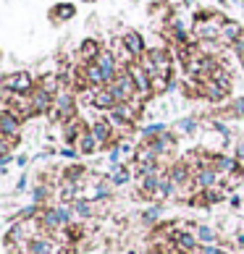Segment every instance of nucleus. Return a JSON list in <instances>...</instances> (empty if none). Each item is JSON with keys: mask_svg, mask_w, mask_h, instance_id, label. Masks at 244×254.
Returning a JSON list of instances; mask_svg holds the SVG:
<instances>
[{"mask_svg": "<svg viewBox=\"0 0 244 254\" xmlns=\"http://www.w3.org/2000/svg\"><path fill=\"white\" fill-rule=\"evenodd\" d=\"M79 110H77V92L74 89H63L61 95H55V105L50 110V121H55V124H66V121L77 118Z\"/></svg>", "mask_w": 244, "mask_h": 254, "instance_id": "f257e3e1", "label": "nucleus"}, {"mask_svg": "<svg viewBox=\"0 0 244 254\" xmlns=\"http://www.w3.org/2000/svg\"><path fill=\"white\" fill-rule=\"evenodd\" d=\"M3 110H11L21 121H29L37 116L29 95H16V92H5V89H3Z\"/></svg>", "mask_w": 244, "mask_h": 254, "instance_id": "f03ea898", "label": "nucleus"}, {"mask_svg": "<svg viewBox=\"0 0 244 254\" xmlns=\"http://www.w3.org/2000/svg\"><path fill=\"white\" fill-rule=\"evenodd\" d=\"M37 87V81L32 79L29 71H11L3 76V89L5 92H16V95H32Z\"/></svg>", "mask_w": 244, "mask_h": 254, "instance_id": "7ed1b4c3", "label": "nucleus"}, {"mask_svg": "<svg viewBox=\"0 0 244 254\" xmlns=\"http://www.w3.org/2000/svg\"><path fill=\"white\" fill-rule=\"evenodd\" d=\"M92 134H95V139L100 142V149H108V147H113V144H118L121 142V136H118V131H116V126L110 124V118L105 116V118H97V121H92Z\"/></svg>", "mask_w": 244, "mask_h": 254, "instance_id": "20e7f679", "label": "nucleus"}, {"mask_svg": "<svg viewBox=\"0 0 244 254\" xmlns=\"http://www.w3.org/2000/svg\"><path fill=\"white\" fill-rule=\"evenodd\" d=\"M110 89H113V95H116L118 102H129V100H134L139 95L137 84H134V79H131V73H129V68H121L118 71V76H116L113 84H110Z\"/></svg>", "mask_w": 244, "mask_h": 254, "instance_id": "39448f33", "label": "nucleus"}, {"mask_svg": "<svg viewBox=\"0 0 244 254\" xmlns=\"http://www.w3.org/2000/svg\"><path fill=\"white\" fill-rule=\"evenodd\" d=\"M147 55L153 58L155 68H158V76H168L171 79V71H173V50L161 45V48H150Z\"/></svg>", "mask_w": 244, "mask_h": 254, "instance_id": "423d86ee", "label": "nucleus"}, {"mask_svg": "<svg viewBox=\"0 0 244 254\" xmlns=\"http://www.w3.org/2000/svg\"><path fill=\"white\" fill-rule=\"evenodd\" d=\"M29 254H63V244L50 233H42L29 241Z\"/></svg>", "mask_w": 244, "mask_h": 254, "instance_id": "0eeeda50", "label": "nucleus"}, {"mask_svg": "<svg viewBox=\"0 0 244 254\" xmlns=\"http://www.w3.org/2000/svg\"><path fill=\"white\" fill-rule=\"evenodd\" d=\"M118 105V100L113 95V89L110 87H102V89H95V97H92V108H95L100 116H108L110 110Z\"/></svg>", "mask_w": 244, "mask_h": 254, "instance_id": "6e6552de", "label": "nucleus"}, {"mask_svg": "<svg viewBox=\"0 0 244 254\" xmlns=\"http://www.w3.org/2000/svg\"><path fill=\"white\" fill-rule=\"evenodd\" d=\"M21 126H24V121L18 116H13L11 110H0V134L3 136L18 139L21 136Z\"/></svg>", "mask_w": 244, "mask_h": 254, "instance_id": "1a4fd4ad", "label": "nucleus"}, {"mask_svg": "<svg viewBox=\"0 0 244 254\" xmlns=\"http://www.w3.org/2000/svg\"><path fill=\"white\" fill-rule=\"evenodd\" d=\"M29 97H32V105H34L37 116H50V110L55 105V97L53 95H48L42 87H34V92H32Z\"/></svg>", "mask_w": 244, "mask_h": 254, "instance_id": "9d476101", "label": "nucleus"}, {"mask_svg": "<svg viewBox=\"0 0 244 254\" xmlns=\"http://www.w3.org/2000/svg\"><path fill=\"white\" fill-rule=\"evenodd\" d=\"M102 50H105V48H102L97 40H92V37H89V40H84V42L79 45L77 63H84V65H87V63H95V61L100 58V53H102Z\"/></svg>", "mask_w": 244, "mask_h": 254, "instance_id": "9b49d317", "label": "nucleus"}, {"mask_svg": "<svg viewBox=\"0 0 244 254\" xmlns=\"http://www.w3.org/2000/svg\"><path fill=\"white\" fill-rule=\"evenodd\" d=\"M171 244L176 249L186 252V254H197V252H200V244H197V236L192 231H176L171 236Z\"/></svg>", "mask_w": 244, "mask_h": 254, "instance_id": "f8f14e48", "label": "nucleus"}, {"mask_svg": "<svg viewBox=\"0 0 244 254\" xmlns=\"http://www.w3.org/2000/svg\"><path fill=\"white\" fill-rule=\"evenodd\" d=\"M121 40L126 42V48L131 50V55L139 61L142 55H147V45H145V37L139 34V32H134V29H126L124 34H121Z\"/></svg>", "mask_w": 244, "mask_h": 254, "instance_id": "ddd939ff", "label": "nucleus"}, {"mask_svg": "<svg viewBox=\"0 0 244 254\" xmlns=\"http://www.w3.org/2000/svg\"><path fill=\"white\" fill-rule=\"evenodd\" d=\"M194 186H197V191L215 189L218 186V171L215 168H200V171H194Z\"/></svg>", "mask_w": 244, "mask_h": 254, "instance_id": "4468645a", "label": "nucleus"}, {"mask_svg": "<svg viewBox=\"0 0 244 254\" xmlns=\"http://www.w3.org/2000/svg\"><path fill=\"white\" fill-rule=\"evenodd\" d=\"M87 131V126L81 124V118L77 116V118H71V121H66L63 124V142L66 144H77V139Z\"/></svg>", "mask_w": 244, "mask_h": 254, "instance_id": "2eb2a0df", "label": "nucleus"}, {"mask_svg": "<svg viewBox=\"0 0 244 254\" xmlns=\"http://www.w3.org/2000/svg\"><path fill=\"white\" fill-rule=\"evenodd\" d=\"M226 97H229V92L223 89L218 81H213V79H202V100L221 102V100H226Z\"/></svg>", "mask_w": 244, "mask_h": 254, "instance_id": "dca6fc26", "label": "nucleus"}, {"mask_svg": "<svg viewBox=\"0 0 244 254\" xmlns=\"http://www.w3.org/2000/svg\"><path fill=\"white\" fill-rule=\"evenodd\" d=\"M242 34H244L242 24H237V21H231V18H229V21L221 26V37H218V42H221V45H234Z\"/></svg>", "mask_w": 244, "mask_h": 254, "instance_id": "f3484780", "label": "nucleus"}, {"mask_svg": "<svg viewBox=\"0 0 244 254\" xmlns=\"http://www.w3.org/2000/svg\"><path fill=\"white\" fill-rule=\"evenodd\" d=\"M77 149H79V152H81L84 157L92 155V152H97V149H100V142L95 139V134H92V128H87V131H84V134L77 139Z\"/></svg>", "mask_w": 244, "mask_h": 254, "instance_id": "a211bd4d", "label": "nucleus"}, {"mask_svg": "<svg viewBox=\"0 0 244 254\" xmlns=\"http://www.w3.org/2000/svg\"><path fill=\"white\" fill-rule=\"evenodd\" d=\"M168 196H176V184L168 176H163L161 184H158V189H155V194H153V202H165Z\"/></svg>", "mask_w": 244, "mask_h": 254, "instance_id": "6ab92c4d", "label": "nucleus"}, {"mask_svg": "<svg viewBox=\"0 0 244 254\" xmlns=\"http://www.w3.org/2000/svg\"><path fill=\"white\" fill-rule=\"evenodd\" d=\"M210 79H213V81H218L221 87H223V89H226L229 95H231V87H234V76H231V71H229V68H226V65H223V63H218V68L213 71V76H210Z\"/></svg>", "mask_w": 244, "mask_h": 254, "instance_id": "aec40b11", "label": "nucleus"}, {"mask_svg": "<svg viewBox=\"0 0 244 254\" xmlns=\"http://www.w3.org/2000/svg\"><path fill=\"white\" fill-rule=\"evenodd\" d=\"M74 16H77V8H74L71 3H58V5L50 11L53 21H69V18H74Z\"/></svg>", "mask_w": 244, "mask_h": 254, "instance_id": "412c9836", "label": "nucleus"}, {"mask_svg": "<svg viewBox=\"0 0 244 254\" xmlns=\"http://www.w3.org/2000/svg\"><path fill=\"white\" fill-rule=\"evenodd\" d=\"M161 134H165V126L163 124H150L142 128V142H153V139H158Z\"/></svg>", "mask_w": 244, "mask_h": 254, "instance_id": "4be33fe9", "label": "nucleus"}, {"mask_svg": "<svg viewBox=\"0 0 244 254\" xmlns=\"http://www.w3.org/2000/svg\"><path fill=\"white\" fill-rule=\"evenodd\" d=\"M113 184H118V186H124V184H129L131 181V171L126 165H113Z\"/></svg>", "mask_w": 244, "mask_h": 254, "instance_id": "5701e85b", "label": "nucleus"}, {"mask_svg": "<svg viewBox=\"0 0 244 254\" xmlns=\"http://www.w3.org/2000/svg\"><path fill=\"white\" fill-rule=\"evenodd\" d=\"M74 204V212L79 215V218H92V215H95V210H92V204L87 202V199H77V202H71Z\"/></svg>", "mask_w": 244, "mask_h": 254, "instance_id": "b1692460", "label": "nucleus"}, {"mask_svg": "<svg viewBox=\"0 0 244 254\" xmlns=\"http://www.w3.org/2000/svg\"><path fill=\"white\" fill-rule=\"evenodd\" d=\"M226 110H229V116H234V118H244V97L231 100V105Z\"/></svg>", "mask_w": 244, "mask_h": 254, "instance_id": "393cba45", "label": "nucleus"}, {"mask_svg": "<svg viewBox=\"0 0 244 254\" xmlns=\"http://www.w3.org/2000/svg\"><path fill=\"white\" fill-rule=\"evenodd\" d=\"M176 131H181V134H194V131H197V121L194 118H181L179 126H176Z\"/></svg>", "mask_w": 244, "mask_h": 254, "instance_id": "a878e982", "label": "nucleus"}, {"mask_svg": "<svg viewBox=\"0 0 244 254\" xmlns=\"http://www.w3.org/2000/svg\"><path fill=\"white\" fill-rule=\"evenodd\" d=\"M197 239L205 241V244H210V241L215 239V231L208 228V225H197Z\"/></svg>", "mask_w": 244, "mask_h": 254, "instance_id": "bb28decb", "label": "nucleus"}, {"mask_svg": "<svg viewBox=\"0 0 244 254\" xmlns=\"http://www.w3.org/2000/svg\"><path fill=\"white\" fill-rule=\"evenodd\" d=\"M231 50H234V53H237V55H239V58H244V34H242V37H239V40H237V42H234V45H231Z\"/></svg>", "mask_w": 244, "mask_h": 254, "instance_id": "cd10ccee", "label": "nucleus"}, {"mask_svg": "<svg viewBox=\"0 0 244 254\" xmlns=\"http://www.w3.org/2000/svg\"><path fill=\"white\" fill-rule=\"evenodd\" d=\"M77 155H81L77 147H63V149H61V157H69V160H71V157H77Z\"/></svg>", "mask_w": 244, "mask_h": 254, "instance_id": "c85d7f7f", "label": "nucleus"}, {"mask_svg": "<svg viewBox=\"0 0 244 254\" xmlns=\"http://www.w3.org/2000/svg\"><path fill=\"white\" fill-rule=\"evenodd\" d=\"M197 254H223L218 247H210V244H205V247H200V252Z\"/></svg>", "mask_w": 244, "mask_h": 254, "instance_id": "c756f323", "label": "nucleus"}, {"mask_svg": "<svg viewBox=\"0 0 244 254\" xmlns=\"http://www.w3.org/2000/svg\"><path fill=\"white\" fill-rule=\"evenodd\" d=\"M142 218H145V223H153V220L158 218V207H150V210L142 215Z\"/></svg>", "mask_w": 244, "mask_h": 254, "instance_id": "7c9ffc66", "label": "nucleus"}]
</instances>
